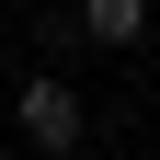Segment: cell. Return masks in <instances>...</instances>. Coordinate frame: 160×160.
Wrapping results in <instances>:
<instances>
[{"mask_svg": "<svg viewBox=\"0 0 160 160\" xmlns=\"http://www.w3.org/2000/svg\"><path fill=\"white\" fill-rule=\"evenodd\" d=\"M12 126H23V149H46V160H92V103H80L57 69H34L23 92H12Z\"/></svg>", "mask_w": 160, "mask_h": 160, "instance_id": "cell-1", "label": "cell"}, {"mask_svg": "<svg viewBox=\"0 0 160 160\" xmlns=\"http://www.w3.org/2000/svg\"><path fill=\"white\" fill-rule=\"evenodd\" d=\"M0 160H12V149H0Z\"/></svg>", "mask_w": 160, "mask_h": 160, "instance_id": "cell-3", "label": "cell"}, {"mask_svg": "<svg viewBox=\"0 0 160 160\" xmlns=\"http://www.w3.org/2000/svg\"><path fill=\"white\" fill-rule=\"evenodd\" d=\"M69 23L92 34V46H114V57H126V46H149V0H80Z\"/></svg>", "mask_w": 160, "mask_h": 160, "instance_id": "cell-2", "label": "cell"}]
</instances>
